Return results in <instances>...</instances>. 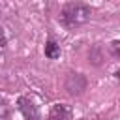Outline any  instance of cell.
Masks as SVG:
<instances>
[{"label":"cell","instance_id":"8","mask_svg":"<svg viewBox=\"0 0 120 120\" xmlns=\"http://www.w3.org/2000/svg\"><path fill=\"white\" fill-rule=\"evenodd\" d=\"M9 118V107L4 99H0V120H8Z\"/></svg>","mask_w":120,"mask_h":120},{"label":"cell","instance_id":"2","mask_svg":"<svg viewBox=\"0 0 120 120\" xmlns=\"http://www.w3.org/2000/svg\"><path fill=\"white\" fill-rule=\"evenodd\" d=\"M86 86H88V81L79 71H69L68 77H66V81H64V88L68 90L69 96H81L86 90Z\"/></svg>","mask_w":120,"mask_h":120},{"label":"cell","instance_id":"6","mask_svg":"<svg viewBox=\"0 0 120 120\" xmlns=\"http://www.w3.org/2000/svg\"><path fill=\"white\" fill-rule=\"evenodd\" d=\"M90 60H92L94 66H99V64H101V52H99V47H98V45L90 51Z\"/></svg>","mask_w":120,"mask_h":120},{"label":"cell","instance_id":"7","mask_svg":"<svg viewBox=\"0 0 120 120\" xmlns=\"http://www.w3.org/2000/svg\"><path fill=\"white\" fill-rule=\"evenodd\" d=\"M109 51H111V54H112L116 60H120V39H114V41L111 43Z\"/></svg>","mask_w":120,"mask_h":120},{"label":"cell","instance_id":"1","mask_svg":"<svg viewBox=\"0 0 120 120\" xmlns=\"http://www.w3.org/2000/svg\"><path fill=\"white\" fill-rule=\"evenodd\" d=\"M92 17V9L90 6L82 4V2H68L62 9H60V22L66 28H75L81 26L84 22H88Z\"/></svg>","mask_w":120,"mask_h":120},{"label":"cell","instance_id":"9","mask_svg":"<svg viewBox=\"0 0 120 120\" xmlns=\"http://www.w3.org/2000/svg\"><path fill=\"white\" fill-rule=\"evenodd\" d=\"M6 43H8V39H6V34H4V30L0 28V47H6Z\"/></svg>","mask_w":120,"mask_h":120},{"label":"cell","instance_id":"3","mask_svg":"<svg viewBox=\"0 0 120 120\" xmlns=\"http://www.w3.org/2000/svg\"><path fill=\"white\" fill-rule=\"evenodd\" d=\"M17 103H19V111L22 112L24 120H39V109H38V105L30 98L21 96L17 99Z\"/></svg>","mask_w":120,"mask_h":120},{"label":"cell","instance_id":"11","mask_svg":"<svg viewBox=\"0 0 120 120\" xmlns=\"http://www.w3.org/2000/svg\"><path fill=\"white\" fill-rule=\"evenodd\" d=\"M81 120H86V118H81Z\"/></svg>","mask_w":120,"mask_h":120},{"label":"cell","instance_id":"10","mask_svg":"<svg viewBox=\"0 0 120 120\" xmlns=\"http://www.w3.org/2000/svg\"><path fill=\"white\" fill-rule=\"evenodd\" d=\"M114 77H116V79H118V81H120V69H118V71H116V73H114Z\"/></svg>","mask_w":120,"mask_h":120},{"label":"cell","instance_id":"4","mask_svg":"<svg viewBox=\"0 0 120 120\" xmlns=\"http://www.w3.org/2000/svg\"><path fill=\"white\" fill-rule=\"evenodd\" d=\"M69 118H71V107L66 103H54L51 107L47 120H69Z\"/></svg>","mask_w":120,"mask_h":120},{"label":"cell","instance_id":"5","mask_svg":"<svg viewBox=\"0 0 120 120\" xmlns=\"http://www.w3.org/2000/svg\"><path fill=\"white\" fill-rule=\"evenodd\" d=\"M45 56H47L49 60H56V58L60 56V45H58L54 39H49V41L45 43Z\"/></svg>","mask_w":120,"mask_h":120}]
</instances>
